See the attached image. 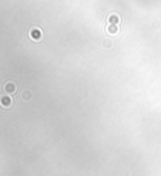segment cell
Returning <instances> with one entry per match:
<instances>
[{
    "mask_svg": "<svg viewBox=\"0 0 161 176\" xmlns=\"http://www.w3.org/2000/svg\"><path fill=\"white\" fill-rule=\"evenodd\" d=\"M29 36L33 42H40L41 37H43V32H41L40 27L33 26V27H30V30H29Z\"/></svg>",
    "mask_w": 161,
    "mask_h": 176,
    "instance_id": "1",
    "label": "cell"
},
{
    "mask_svg": "<svg viewBox=\"0 0 161 176\" xmlns=\"http://www.w3.org/2000/svg\"><path fill=\"white\" fill-rule=\"evenodd\" d=\"M0 106H2L3 109H10V108L13 106V99H12V96H9V95L0 96Z\"/></svg>",
    "mask_w": 161,
    "mask_h": 176,
    "instance_id": "2",
    "label": "cell"
},
{
    "mask_svg": "<svg viewBox=\"0 0 161 176\" xmlns=\"http://www.w3.org/2000/svg\"><path fill=\"white\" fill-rule=\"evenodd\" d=\"M3 90L7 93V95H13V93H16L17 86H16V83H14V82H6V83H4V86H3Z\"/></svg>",
    "mask_w": 161,
    "mask_h": 176,
    "instance_id": "3",
    "label": "cell"
},
{
    "mask_svg": "<svg viewBox=\"0 0 161 176\" xmlns=\"http://www.w3.org/2000/svg\"><path fill=\"white\" fill-rule=\"evenodd\" d=\"M107 22L108 25H120V16L117 14V13H111V14H108L107 17Z\"/></svg>",
    "mask_w": 161,
    "mask_h": 176,
    "instance_id": "4",
    "label": "cell"
},
{
    "mask_svg": "<svg viewBox=\"0 0 161 176\" xmlns=\"http://www.w3.org/2000/svg\"><path fill=\"white\" fill-rule=\"evenodd\" d=\"M118 26L117 25H108L107 26V33L108 34H116V33H118Z\"/></svg>",
    "mask_w": 161,
    "mask_h": 176,
    "instance_id": "5",
    "label": "cell"
},
{
    "mask_svg": "<svg viewBox=\"0 0 161 176\" xmlns=\"http://www.w3.org/2000/svg\"><path fill=\"white\" fill-rule=\"evenodd\" d=\"M32 97H33V93H32V90H24V92L21 93V99L23 100H32Z\"/></svg>",
    "mask_w": 161,
    "mask_h": 176,
    "instance_id": "6",
    "label": "cell"
}]
</instances>
